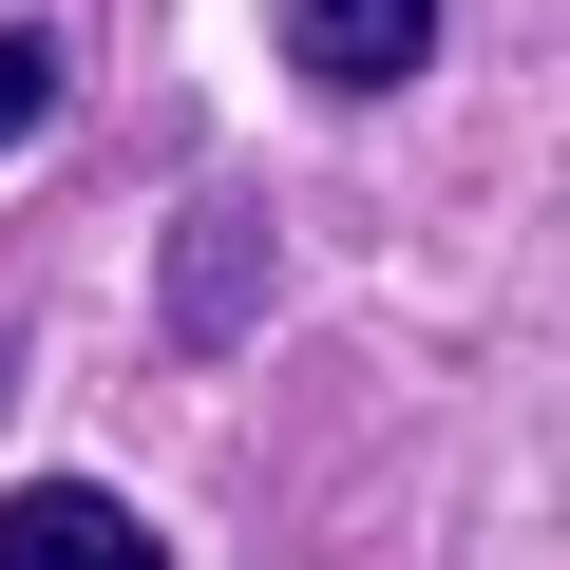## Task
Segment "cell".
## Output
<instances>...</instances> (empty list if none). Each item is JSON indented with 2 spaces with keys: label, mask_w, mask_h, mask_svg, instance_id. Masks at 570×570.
<instances>
[{
  "label": "cell",
  "mask_w": 570,
  "mask_h": 570,
  "mask_svg": "<svg viewBox=\"0 0 570 570\" xmlns=\"http://www.w3.org/2000/svg\"><path fill=\"white\" fill-rule=\"evenodd\" d=\"M0 570H171V532L115 475H20L0 494Z\"/></svg>",
  "instance_id": "obj_2"
},
{
  "label": "cell",
  "mask_w": 570,
  "mask_h": 570,
  "mask_svg": "<svg viewBox=\"0 0 570 570\" xmlns=\"http://www.w3.org/2000/svg\"><path fill=\"white\" fill-rule=\"evenodd\" d=\"M171 324H190V343H228V324H247V209H190V266H171Z\"/></svg>",
  "instance_id": "obj_3"
},
{
  "label": "cell",
  "mask_w": 570,
  "mask_h": 570,
  "mask_svg": "<svg viewBox=\"0 0 570 570\" xmlns=\"http://www.w3.org/2000/svg\"><path fill=\"white\" fill-rule=\"evenodd\" d=\"M266 20H285V77H305V96H400L419 58H438V0H266Z\"/></svg>",
  "instance_id": "obj_1"
},
{
  "label": "cell",
  "mask_w": 570,
  "mask_h": 570,
  "mask_svg": "<svg viewBox=\"0 0 570 570\" xmlns=\"http://www.w3.org/2000/svg\"><path fill=\"white\" fill-rule=\"evenodd\" d=\"M39 115H58V39H39V20H20V39H0V153H20V134H39Z\"/></svg>",
  "instance_id": "obj_4"
}]
</instances>
